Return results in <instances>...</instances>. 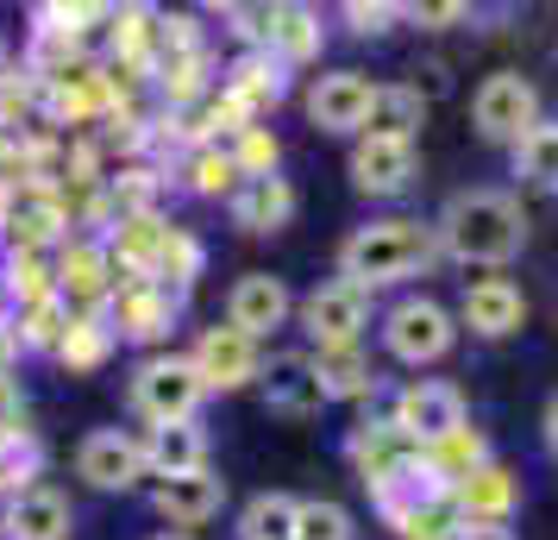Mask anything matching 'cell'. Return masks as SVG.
<instances>
[{
  "label": "cell",
  "mask_w": 558,
  "mask_h": 540,
  "mask_svg": "<svg viewBox=\"0 0 558 540\" xmlns=\"http://www.w3.org/2000/svg\"><path fill=\"white\" fill-rule=\"evenodd\" d=\"M527 207L514 189H458L452 202L433 214V239H439V257H452L464 271H502L527 252Z\"/></svg>",
  "instance_id": "cell-1"
},
{
  "label": "cell",
  "mask_w": 558,
  "mask_h": 540,
  "mask_svg": "<svg viewBox=\"0 0 558 540\" xmlns=\"http://www.w3.org/2000/svg\"><path fill=\"white\" fill-rule=\"evenodd\" d=\"M439 264V239H433V220H414V214H383V220H364L339 239L332 252V277H345L357 289H402L414 277H427Z\"/></svg>",
  "instance_id": "cell-2"
},
{
  "label": "cell",
  "mask_w": 558,
  "mask_h": 540,
  "mask_svg": "<svg viewBox=\"0 0 558 540\" xmlns=\"http://www.w3.org/2000/svg\"><path fill=\"white\" fill-rule=\"evenodd\" d=\"M377 339H383V359L389 364H402V371H433V364L452 359L458 314L446 309L439 296L408 289V296H396V302L377 314Z\"/></svg>",
  "instance_id": "cell-3"
},
{
  "label": "cell",
  "mask_w": 558,
  "mask_h": 540,
  "mask_svg": "<svg viewBox=\"0 0 558 540\" xmlns=\"http://www.w3.org/2000/svg\"><path fill=\"white\" fill-rule=\"evenodd\" d=\"M207 384L195 377L189 352H145L126 377V409L145 428H170V421H202Z\"/></svg>",
  "instance_id": "cell-4"
},
{
  "label": "cell",
  "mask_w": 558,
  "mask_h": 540,
  "mask_svg": "<svg viewBox=\"0 0 558 540\" xmlns=\"http://www.w3.org/2000/svg\"><path fill=\"white\" fill-rule=\"evenodd\" d=\"M371 321H377V296L357 289V284H345V277H327V284H314L307 296H295V327L307 334L314 352L364 346Z\"/></svg>",
  "instance_id": "cell-5"
},
{
  "label": "cell",
  "mask_w": 558,
  "mask_h": 540,
  "mask_svg": "<svg viewBox=\"0 0 558 540\" xmlns=\"http://www.w3.org/2000/svg\"><path fill=\"white\" fill-rule=\"evenodd\" d=\"M546 120V101H539V88L533 76L521 70H489V76L471 88V132H477L483 145H521L533 127Z\"/></svg>",
  "instance_id": "cell-6"
},
{
  "label": "cell",
  "mask_w": 558,
  "mask_h": 540,
  "mask_svg": "<svg viewBox=\"0 0 558 540\" xmlns=\"http://www.w3.org/2000/svg\"><path fill=\"white\" fill-rule=\"evenodd\" d=\"M389 428H402L421 453H427L433 440L458 434L464 421H471V403H464V389L446 384V377H402V384L389 389Z\"/></svg>",
  "instance_id": "cell-7"
},
{
  "label": "cell",
  "mask_w": 558,
  "mask_h": 540,
  "mask_svg": "<svg viewBox=\"0 0 558 540\" xmlns=\"http://www.w3.org/2000/svg\"><path fill=\"white\" fill-rule=\"evenodd\" d=\"M377 88L383 82L364 76V70H320L302 95L307 127L327 132V139H364L371 113H377Z\"/></svg>",
  "instance_id": "cell-8"
},
{
  "label": "cell",
  "mask_w": 558,
  "mask_h": 540,
  "mask_svg": "<svg viewBox=\"0 0 558 540\" xmlns=\"http://www.w3.org/2000/svg\"><path fill=\"white\" fill-rule=\"evenodd\" d=\"M76 478L101 496H132L145 484V440L126 434V428H88L76 440Z\"/></svg>",
  "instance_id": "cell-9"
},
{
  "label": "cell",
  "mask_w": 558,
  "mask_h": 540,
  "mask_svg": "<svg viewBox=\"0 0 558 540\" xmlns=\"http://www.w3.org/2000/svg\"><path fill=\"white\" fill-rule=\"evenodd\" d=\"M189 364H195V377L207 384V396H232V389H257L264 346H257V339H245L239 327H227V321H214V327H202V334H195Z\"/></svg>",
  "instance_id": "cell-10"
},
{
  "label": "cell",
  "mask_w": 558,
  "mask_h": 540,
  "mask_svg": "<svg viewBox=\"0 0 558 540\" xmlns=\"http://www.w3.org/2000/svg\"><path fill=\"white\" fill-rule=\"evenodd\" d=\"M352 189L357 195H371V202H396L414 189L421 177V145L414 139H389V132H364L352 139Z\"/></svg>",
  "instance_id": "cell-11"
},
{
  "label": "cell",
  "mask_w": 558,
  "mask_h": 540,
  "mask_svg": "<svg viewBox=\"0 0 558 540\" xmlns=\"http://www.w3.org/2000/svg\"><path fill=\"white\" fill-rule=\"evenodd\" d=\"M452 314H458V334L502 346V339H514L527 327V296H521L514 277H471Z\"/></svg>",
  "instance_id": "cell-12"
},
{
  "label": "cell",
  "mask_w": 558,
  "mask_h": 540,
  "mask_svg": "<svg viewBox=\"0 0 558 540\" xmlns=\"http://www.w3.org/2000/svg\"><path fill=\"white\" fill-rule=\"evenodd\" d=\"M446 496H452V509H458V521H464V528H471V521H483V528H508V521L521 515V503H527L521 471H514V465H502V459H483L477 471H464Z\"/></svg>",
  "instance_id": "cell-13"
},
{
  "label": "cell",
  "mask_w": 558,
  "mask_h": 540,
  "mask_svg": "<svg viewBox=\"0 0 558 540\" xmlns=\"http://www.w3.org/2000/svg\"><path fill=\"white\" fill-rule=\"evenodd\" d=\"M295 321V289L282 284L277 271H245V277H232L227 289V327H239L245 339H264L282 334Z\"/></svg>",
  "instance_id": "cell-14"
},
{
  "label": "cell",
  "mask_w": 558,
  "mask_h": 540,
  "mask_svg": "<svg viewBox=\"0 0 558 540\" xmlns=\"http://www.w3.org/2000/svg\"><path fill=\"white\" fill-rule=\"evenodd\" d=\"M51 289H57V302H63L70 314H107V302H113V264H107V245H95V239H63Z\"/></svg>",
  "instance_id": "cell-15"
},
{
  "label": "cell",
  "mask_w": 558,
  "mask_h": 540,
  "mask_svg": "<svg viewBox=\"0 0 558 540\" xmlns=\"http://www.w3.org/2000/svg\"><path fill=\"white\" fill-rule=\"evenodd\" d=\"M257 396H264V409L282 415V421H314V415L327 409L314 352H270L264 371H257Z\"/></svg>",
  "instance_id": "cell-16"
},
{
  "label": "cell",
  "mask_w": 558,
  "mask_h": 540,
  "mask_svg": "<svg viewBox=\"0 0 558 540\" xmlns=\"http://www.w3.org/2000/svg\"><path fill=\"white\" fill-rule=\"evenodd\" d=\"M151 509L163 528L177 535H195L214 515L227 509V478L207 465V471H182V478H151Z\"/></svg>",
  "instance_id": "cell-17"
},
{
  "label": "cell",
  "mask_w": 558,
  "mask_h": 540,
  "mask_svg": "<svg viewBox=\"0 0 558 540\" xmlns=\"http://www.w3.org/2000/svg\"><path fill=\"white\" fill-rule=\"evenodd\" d=\"M177 314H182V296H170L163 284H120L113 302H107V321L113 334L132 339V346H157V339L177 334Z\"/></svg>",
  "instance_id": "cell-18"
},
{
  "label": "cell",
  "mask_w": 558,
  "mask_h": 540,
  "mask_svg": "<svg viewBox=\"0 0 558 540\" xmlns=\"http://www.w3.org/2000/svg\"><path fill=\"white\" fill-rule=\"evenodd\" d=\"M76 535V503L51 484H32L0 503V540H70Z\"/></svg>",
  "instance_id": "cell-19"
},
{
  "label": "cell",
  "mask_w": 558,
  "mask_h": 540,
  "mask_svg": "<svg viewBox=\"0 0 558 540\" xmlns=\"http://www.w3.org/2000/svg\"><path fill=\"white\" fill-rule=\"evenodd\" d=\"M377 515L396 528V540H452L464 528L446 490H396V496H377Z\"/></svg>",
  "instance_id": "cell-20"
},
{
  "label": "cell",
  "mask_w": 558,
  "mask_h": 540,
  "mask_svg": "<svg viewBox=\"0 0 558 540\" xmlns=\"http://www.w3.org/2000/svg\"><path fill=\"white\" fill-rule=\"evenodd\" d=\"M295 207H302V195H295V182L277 170V177L239 182V189H232V202H227V220L239 232H282L289 220H295Z\"/></svg>",
  "instance_id": "cell-21"
},
{
  "label": "cell",
  "mask_w": 558,
  "mask_h": 540,
  "mask_svg": "<svg viewBox=\"0 0 558 540\" xmlns=\"http://www.w3.org/2000/svg\"><path fill=\"white\" fill-rule=\"evenodd\" d=\"M314 371H320L327 403H377L383 396V364L371 359V346H332V352H314Z\"/></svg>",
  "instance_id": "cell-22"
},
{
  "label": "cell",
  "mask_w": 558,
  "mask_h": 540,
  "mask_svg": "<svg viewBox=\"0 0 558 540\" xmlns=\"http://www.w3.org/2000/svg\"><path fill=\"white\" fill-rule=\"evenodd\" d=\"M327 51V20L314 7H270V38H264V57H277L282 70H307L314 57Z\"/></svg>",
  "instance_id": "cell-23"
},
{
  "label": "cell",
  "mask_w": 558,
  "mask_h": 540,
  "mask_svg": "<svg viewBox=\"0 0 558 540\" xmlns=\"http://www.w3.org/2000/svg\"><path fill=\"white\" fill-rule=\"evenodd\" d=\"M145 471L151 478H182V471H207V428L202 421H170V428H145Z\"/></svg>",
  "instance_id": "cell-24"
},
{
  "label": "cell",
  "mask_w": 558,
  "mask_h": 540,
  "mask_svg": "<svg viewBox=\"0 0 558 540\" xmlns=\"http://www.w3.org/2000/svg\"><path fill=\"white\" fill-rule=\"evenodd\" d=\"M508 170H514V182L533 189V195H558V120L553 113H546L521 145H508Z\"/></svg>",
  "instance_id": "cell-25"
},
{
  "label": "cell",
  "mask_w": 558,
  "mask_h": 540,
  "mask_svg": "<svg viewBox=\"0 0 558 540\" xmlns=\"http://www.w3.org/2000/svg\"><path fill=\"white\" fill-rule=\"evenodd\" d=\"M113 346H120V334H113L107 314H70V327H63L51 359L63 364V371H95V364H107Z\"/></svg>",
  "instance_id": "cell-26"
},
{
  "label": "cell",
  "mask_w": 558,
  "mask_h": 540,
  "mask_svg": "<svg viewBox=\"0 0 558 540\" xmlns=\"http://www.w3.org/2000/svg\"><path fill=\"white\" fill-rule=\"evenodd\" d=\"M295 521H302V496L257 490L252 503L239 509V540H295Z\"/></svg>",
  "instance_id": "cell-27"
},
{
  "label": "cell",
  "mask_w": 558,
  "mask_h": 540,
  "mask_svg": "<svg viewBox=\"0 0 558 540\" xmlns=\"http://www.w3.org/2000/svg\"><path fill=\"white\" fill-rule=\"evenodd\" d=\"M421 459H427V471L439 478V484L452 490L458 478H464V471H477V465H483V459H496V453H489V440H483V428H471V421H464L458 434L433 440V446L421 453Z\"/></svg>",
  "instance_id": "cell-28"
},
{
  "label": "cell",
  "mask_w": 558,
  "mask_h": 540,
  "mask_svg": "<svg viewBox=\"0 0 558 540\" xmlns=\"http://www.w3.org/2000/svg\"><path fill=\"white\" fill-rule=\"evenodd\" d=\"M45 484V440L20 428V434H0V503L20 496V490Z\"/></svg>",
  "instance_id": "cell-29"
},
{
  "label": "cell",
  "mask_w": 558,
  "mask_h": 540,
  "mask_svg": "<svg viewBox=\"0 0 558 540\" xmlns=\"http://www.w3.org/2000/svg\"><path fill=\"white\" fill-rule=\"evenodd\" d=\"M202 264H207L202 239H195V232H182V227H170V232H163V252H157L151 284H163L170 296H189L195 277H202Z\"/></svg>",
  "instance_id": "cell-30"
},
{
  "label": "cell",
  "mask_w": 558,
  "mask_h": 540,
  "mask_svg": "<svg viewBox=\"0 0 558 540\" xmlns=\"http://www.w3.org/2000/svg\"><path fill=\"white\" fill-rule=\"evenodd\" d=\"M182 189L189 195H207V202H232V189H239V170H232L227 145H195L189 152V164H182Z\"/></svg>",
  "instance_id": "cell-31"
},
{
  "label": "cell",
  "mask_w": 558,
  "mask_h": 540,
  "mask_svg": "<svg viewBox=\"0 0 558 540\" xmlns=\"http://www.w3.org/2000/svg\"><path fill=\"white\" fill-rule=\"evenodd\" d=\"M427 120V101H421V88H402V82H383L377 88V113H371V127L364 132H389V139H414Z\"/></svg>",
  "instance_id": "cell-32"
},
{
  "label": "cell",
  "mask_w": 558,
  "mask_h": 540,
  "mask_svg": "<svg viewBox=\"0 0 558 540\" xmlns=\"http://www.w3.org/2000/svg\"><path fill=\"white\" fill-rule=\"evenodd\" d=\"M232 170H239V182H252V177H277V164H282V145H277V132L270 127H239L232 132Z\"/></svg>",
  "instance_id": "cell-33"
},
{
  "label": "cell",
  "mask_w": 558,
  "mask_h": 540,
  "mask_svg": "<svg viewBox=\"0 0 558 540\" xmlns=\"http://www.w3.org/2000/svg\"><path fill=\"white\" fill-rule=\"evenodd\" d=\"M295 540H357L352 509L332 503V496H302V521H295Z\"/></svg>",
  "instance_id": "cell-34"
},
{
  "label": "cell",
  "mask_w": 558,
  "mask_h": 540,
  "mask_svg": "<svg viewBox=\"0 0 558 540\" xmlns=\"http://www.w3.org/2000/svg\"><path fill=\"white\" fill-rule=\"evenodd\" d=\"M339 20H345L357 38H389V32L408 20V7H389V0H345Z\"/></svg>",
  "instance_id": "cell-35"
},
{
  "label": "cell",
  "mask_w": 558,
  "mask_h": 540,
  "mask_svg": "<svg viewBox=\"0 0 558 540\" xmlns=\"http://www.w3.org/2000/svg\"><path fill=\"white\" fill-rule=\"evenodd\" d=\"M408 20L427 32H446L452 20H471V7H408Z\"/></svg>",
  "instance_id": "cell-36"
},
{
  "label": "cell",
  "mask_w": 558,
  "mask_h": 540,
  "mask_svg": "<svg viewBox=\"0 0 558 540\" xmlns=\"http://www.w3.org/2000/svg\"><path fill=\"white\" fill-rule=\"evenodd\" d=\"M539 440H546V453L558 465V389H553V403H546V415H539Z\"/></svg>",
  "instance_id": "cell-37"
},
{
  "label": "cell",
  "mask_w": 558,
  "mask_h": 540,
  "mask_svg": "<svg viewBox=\"0 0 558 540\" xmlns=\"http://www.w3.org/2000/svg\"><path fill=\"white\" fill-rule=\"evenodd\" d=\"M452 540H521L514 528H483V521H471V528H458Z\"/></svg>",
  "instance_id": "cell-38"
},
{
  "label": "cell",
  "mask_w": 558,
  "mask_h": 540,
  "mask_svg": "<svg viewBox=\"0 0 558 540\" xmlns=\"http://www.w3.org/2000/svg\"><path fill=\"white\" fill-rule=\"evenodd\" d=\"M7 321H13V302H7V284H0V327H7Z\"/></svg>",
  "instance_id": "cell-39"
},
{
  "label": "cell",
  "mask_w": 558,
  "mask_h": 540,
  "mask_svg": "<svg viewBox=\"0 0 558 540\" xmlns=\"http://www.w3.org/2000/svg\"><path fill=\"white\" fill-rule=\"evenodd\" d=\"M151 540H195V535H177V528H157Z\"/></svg>",
  "instance_id": "cell-40"
},
{
  "label": "cell",
  "mask_w": 558,
  "mask_h": 540,
  "mask_svg": "<svg viewBox=\"0 0 558 540\" xmlns=\"http://www.w3.org/2000/svg\"><path fill=\"white\" fill-rule=\"evenodd\" d=\"M13 76V63H7V45H0V82Z\"/></svg>",
  "instance_id": "cell-41"
}]
</instances>
